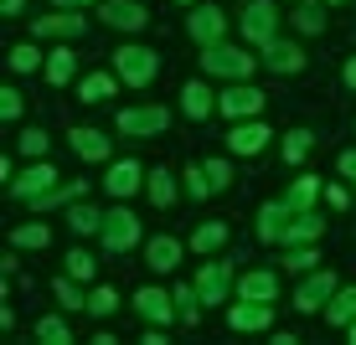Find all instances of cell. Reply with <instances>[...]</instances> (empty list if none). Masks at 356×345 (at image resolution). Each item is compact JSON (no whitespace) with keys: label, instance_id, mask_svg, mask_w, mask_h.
Here are the masks:
<instances>
[{"label":"cell","instance_id":"cell-1","mask_svg":"<svg viewBox=\"0 0 356 345\" xmlns=\"http://www.w3.org/2000/svg\"><path fill=\"white\" fill-rule=\"evenodd\" d=\"M253 62H259L253 52H243V47H227V42L202 47V67L212 72V78H248Z\"/></svg>","mask_w":356,"mask_h":345},{"label":"cell","instance_id":"cell-2","mask_svg":"<svg viewBox=\"0 0 356 345\" xmlns=\"http://www.w3.org/2000/svg\"><path fill=\"white\" fill-rule=\"evenodd\" d=\"M114 72L129 83V88H145V83H155V72H161V57H155L150 47H119Z\"/></svg>","mask_w":356,"mask_h":345},{"label":"cell","instance_id":"cell-3","mask_svg":"<svg viewBox=\"0 0 356 345\" xmlns=\"http://www.w3.org/2000/svg\"><path fill=\"white\" fill-rule=\"evenodd\" d=\"M57 191V165L52 160H36L26 176H10V196L16 201H42V196Z\"/></svg>","mask_w":356,"mask_h":345},{"label":"cell","instance_id":"cell-4","mask_svg":"<svg viewBox=\"0 0 356 345\" xmlns=\"http://www.w3.org/2000/svg\"><path fill=\"white\" fill-rule=\"evenodd\" d=\"M119 129L134 134V140H155V134L170 129V114L161 103H145V108H119Z\"/></svg>","mask_w":356,"mask_h":345},{"label":"cell","instance_id":"cell-5","mask_svg":"<svg viewBox=\"0 0 356 345\" xmlns=\"http://www.w3.org/2000/svg\"><path fill=\"white\" fill-rule=\"evenodd\" d=\"M134 242H140V217H134L129 206L104 212V248H108V253H129Z\"/></svg>","mask_w":356,"mask_h":345},{"label":"cell","instance_id":"cell-6","mask_svg":"<svg viewBox=\"0 0 356 345\" xmlns=\"http://www.w3.org/2000/svg\"><path fill=\"white\" fill-rule=\"evenodd\" d=\"M238 26H243V36H248L253 47H264V42H274V26H279V10L268 6V0H253V6L243 10V21H238Z\"/></svg>","mask_w":356,"mask_h":345},{"label":"cell","instance_id":"cell-7","mask_svg":"<svg viewBox=\"0 0 356 345\" xmlns=\"http://www.w3.org/2000/svg\"><path fill=\"white\" fill-rule=\"evenodd\" d=\"M145 176H150V170L140 165V160H114V165H108V176H104V186H108V196H119V201H124V196H134L145 186Z\"/></svg>","mask_w":356,"mask_h":345},{"label":"cell","instance_id":"cell-8","mask_svg":"<svg viewBox=\"0 0 356 345\" xmlns=\"http://www.w3.org/2000/svg\"><path fill=\"white\" fill-rule=\"evenodd\" d=\"M336 294V274H310L294 289V310L300 314H315V310H325V299Z\"/></svg>","mask_w":356,"mask_h":345},{"label":"cell","instance_id":"cell-9","mask_svg":"<svg viewBox=\"0 0 356 345\" xmlns=\"http://www.w3.org/2000/svg\"><path fill=\"white\" fill-rule=\"evenodd\" d=\"M217 108H222L227 119H259L264 93H259V88H248V83H238V88H227L222 98H217Z\"/></svg>","mask_w":356,"mask_h":345},{"label":"cell","instance_id":"cell-10","mask_svg":"<svg viewBox=\"0 0 356 345\" xmlns=\"http://www.w3.org/2000/svg\"><path fill=\"white\" fill-rule=\"evenodd\" d=\"M227 283H232V268L227 263H207L202 274H196V299H202V304H222L227 299Z\"/></svg>","mask_w":356,"mask_h":345},{"label":"cell","instance_id":"cell-11","mask_svg":"<svg viewBox=\"0 0 356 345\" xmlns=\"http://www.w3.org/2000/svg\"><path fill=\"white\" fill-rule=\"evenodd\" d=\"M227 150H232V155H264V150H268V124L243 119V124L227 134Z\"/></svg>","mask_w":356,"mask_h":345},{"label":"cell","instance_id":"cell-12","mask_svg":"<svg viewBox=\"0 0 356 345\" xmlns=\"http://www.w3.org/2000/svg\"><path fill=\"white\" fill-rule=\"evenodd\" d=\"M186 26H191V36H196L202 47H212V42H222V36H227V16H222L217 6H202V10H191Z\"/></svg>","mask_w":356,"mask_h":345},{"label":"cell","instance_id":"cell-13","mask_svg":"<svg viewBox=\"0 0 356 345\" xmlns=\"http://www.w3.org/2000/svg\"><path fill=\"white\" fill-rule=\"evenodd\" d=\"M104 21H108V26H119V31H145V26H150V10L134 6V0H108Z\"/></svg>","mask_w":356,"mask_h":345},{"label":"cell","instance_id":"cell-14","mask_svg":"<svg viewBox=\"0 0 356 345\" xmlns=\"http://www.w3.org/2000/svg\"><path fill=\"white\" fill-rule=\"evenodd\" d=\"M83 26H88V21H83L78 16V10H67V6H57L52 10V16H42V21H36V36H83Z\"/></svg>","mask_w":356,"mask_h":345},{"label":"cell","instance_id":"cell-15","mask_svg":"<svg viewBox=\"0 0 356 345\" xmlns=\"http://www.w3.org/2000/svg\"><path fill=\"white\" fill-rule=\"evenodd\" d=\"M289 212H294L289 201H268L264 212H259V237L264 242H284V232H289V221H294Z\"/></svg>","mask_w":356,"mask_h":345},{"label":"cell","instance_id":"cell-16","mask_svg":"<svg viewBox=\"0 0 356 345\" xmlns=\"http://www.w3.org/2000/svg\"><path fill=\"white\" fill-rule=\"evenodd\" d=\"M134 310L150 319V325H170V310H176V299H170L165 289H140V294H134Z\"/></svg>","mask_w":356,"mask_h":345},{"label":"cell","instance_id":"cell-17","mask_svg":"<svg viewBox=\"0 0 356 345\" xmlns=\"http://www.w3.org/2000/svg\"><path fill=\"white\" fill-rule=\"evenodd\" d=\"M268 319H274V310L259 299H243V304H232L227 310V325L232 330H268Z\"/></svg>","mask_w":356,"mask_h":345},{"label":"cell","instance_id":"cell-18","mask_svg":"<svg viewBox=\"0 0 356 345\" xmlns=\"http://www.w3.org/2000/svg\"><path fill=\"white\" fill-rule=\"evenodd\" d=\"M264 62L274 72H300L305 67V52L294 42H279V36H274V42H264Z\"/></svg>","mask_w":356,"mask_h":345},{"label":"cell","instance_id":"cell-19","mask_svg":"<svg viewBox=\"0 0 356 345\" xmlns=\"http://www.w3.org/2000/svg\"><path fill=\"white\" fill-rule=\"evenodd\" d=\"M72 155L88 160V165L108 160V134H98V129H72Z\"/></svg>","mask_w":356,"mask_h":345},{"label":"cell","instance_id":"cell-20","mask_svg":"<svg viewBox=\"0 0 356 345\" xmlns=\"http://www.w3.org/2000/svg\"><path fill=\"white\" fill-rule=\"evenodd\" d=\"M238 294H243V299H259V304H268V299L279 294V278L268 274V268H253V274H243Z\"/></svg>","mask_w":356,"mask_h":345},{"label":"cell","instance_id":"cell-21","mask_svg":"<svg viewBox=\"0 0 356 345\" xmlns=\"http://www.w3.org/2000/svg\"><path fill=\"white\" fill-rule=\"evenodd\" d=\"M321 232H325V221H321V217H310V212H294L289 232H284V248H300V242H315Z\"/></svg>","mask_w":356,"mask_h":345},{"label":"cell","instance_id":"cell-22","mask_svg":"<svg viewBox=\"0 0 356 345\" xmlns=\"http://www.w3.org/2000/svg\"><path fill=\"white\" fill-rule=\"evenodd\" d=\"M181 108H186V119H207V114H212V88L191 78L186 88H181Z\"/></svg>","mask_w":356,"mask_h":345},{"label":"cell","instance_id":"cell-23","mask_svg":"<svg viewBox=\"0 0 356 345\" xmlns=\"http://www.w3.org/2000/svg\"><path fill=\"white\" fill-rule=\"evenodd\" d=\"M325 319H330L336 330H346L351 319H356V283H351V289H341V294H330V304H325Z\"/></svg>","mask_w":356,"mask_h":345},{"label":"cell","instance_id":"cell-24","mask_svg":"<svg viewBox=\"0 0 356 345\" xmlns=\"http://www.w3.org/2000/svg\"><path fill=\"white\" fill-rule=\"evenodd\" d=\"M181 263V242L176 237H150V268L155 274H170Z\"/></svg>","mask_w":356,"mask_h":345},{"label":"cell","instance_id":"cell-25","mask_svg":"<svg viewBox=\"0 0 356 345\" xmlns=\"http://www.w3.org/2000/svg\"><path fill=\"white\" fill-rule=\"evenodd\" d=\"M10 248H52V227L47 221H26L10 232Z\"/></svg>","mask_w":356,"mask_h":345},{"label":"cell","instance_id":"cell-26","mask_svg":"<svg viewBox=\"0 0 356 345\" xmlns=\"http://www.w3.org/2000/svg\"><path fill=\"white\" fill-rule=\"evenodd\" d=\"M52 294H57V304H63V310H88V294L78 289V278H72V274L57 278V283H52Z\"/></svg>","mask_w":356,"mask_h":345},{"label":"cell","instance_id":"cell-27","mask_svg":"<svg viewBox=\"0 0 356 345\" xmlns=\"http://www.w3.org/2000/svg\"><path fill=\"white\" fill-rule=\"evenodd\" d=\"M145 186H150V201H155V206H170V201H176V176H170V170H150V176H145Z\"/></svg>","mask_w":356,"mask_h":345},{"label":"cell","instance_id":"cell-28","mask_svg":"<svg viewBox=\"0 0 356 345\" xmlns=\"http://www.w3.org/2000/svg\"><path fill=\"white\" fill-rule=\"evenodd\" d=\"M36 340H47V345H67V340H72V330H67V319H63V314H42V319H36Z\"/></svg>","mask_w":356,"mask_h":345},{"label":"cell","instance_id":"cell-29","mask_svg":"<svg viewBox=\"0 0 356 345\" xmlns=\"http://www.w3.org/2000/svg\"><path fill=\"white\" fill-rule=\"evenodd\" d=\"M222 242H227V227H222V221H202V227H196V237H191V248H196V253H217Z\"/></svg>","mask_w":356,"mask_h":345},{"label":"cell","instance_id":"cell-30","mask_svg":"<svg viewBox=\"0 0 356 345\" xmlns=\"http://www.w3.org/2000/svg\"><path fill=\"white\" fill-rule=\"evenodd\" d=\"M315 196H321V180H315V176H300V180H294V191L284 196V201L294 206V212H310V206H315Z\"/></svg>","mask_w":356,"mask_h":345},{"label":"cell","instance_id":"cell-31","mask_svg":"<svg viewBox=\"0 0 356 345\" xmlns=\"http://www.w3.org/2000/svg\"><path fill=\"white\" fill-rule=\"evenodd\" d=\"M67 227L78 232V237H88V232H104V212H93V206H72Z\"/></svg>","mask_w":356,"mask_h":345},{"label":"cell","instance_id":"cell-32","mask_svg":"<svg viewBox=\"0 0 356 345\" xmlns=\"http://www.w3.org/2000/svg\"><path fill=\"white\" fill-rule=\"evenodd\" d=\"M72 67H78V57H72V52H52V57H47V83L63 88V83L72 78Z\"/></svg>","mask_w":356,"mask_h":345},{"label":"cell","instance_id":"cell-33","mask_svg":"<svg viewBox=\"0 0 356 345\" xmlns=\"http://www.w3.org/2000/svg\"><path fill=\"white\" fill-rule=\"evenodd\" d=\"M294 26L300 31H325V16H321V6H315V0H300V6H294Z\"/></svg>","mask_w":356,"mask_h":345},{"label":"cell","instance_id":"cell-34","mask_svg":"<svg viewBox=\"0 0 356 345\" xmlns=\"http://www.w3.org/2000/svg\"><path fill=\"white\" fill-rule=\"evenodd\" d=\"M83 98H88V103H104V98H114V78H108V72H93V78H83Z\"/></svg>","mask_w":356,"mask_h":345},{"label":"cell","instance_id":"cell-35","mask_svg":"<svg viewBox=\"0 0 356 345\" xmlns=\"http://www.w3.org/2000/svg\"><path fill=\"white\" fill-rule=\"evenodd\" d=\"M10 67H16V72H36V67H42V52H36L31 42L10 47Z\"/></svg>","mask_w":356,"mask_h":345},{"label":"cell","instance_id":"cell-36","mask_svg":"<svg viewBox=\"0 0 356 345\" xmlns=\"http://www.w3.org/2000/svg\"><path fill=\"white\" fill-rule=\"evenodd\" d=\"M305 155H310V134H305V129L284 134V160H289V165H300Z\"/></svg>","mask_w":356,"mask_h":345},{"label":"cell","instance_id":"cell-37","mask_svg":"<svg viewBox=\"0 0 356 345\" xmlns=\"http://www.w3.org/2000/svg\"><path fill=\"white\" fill-rule=\"evenodd\" d=\"M114 310H119V294H114V289H93V294H88V314L104 319V314H114Z\"/></svg>","mask_w":356,"mask_h":345},{"label":"cell","instance_id":"cell-38","mask_svg":"<svg viewBox=\"0 0 356 345\" xmlns=\"http://www.w3.org/2000/svg\"><path fill=\"white\" fill-rule=\"evenodd\" d=\"M315 258H321V253H315L310 242H300V248H289L284 263H289V268H300V274H310V268H315Z\"/></svg>","mask_w":356,"mask_h":345},{"label":"cell","instance_id":"cell-39","mask_svg":"<svg viewBox=\"0 0 356 345\" xmlns=\"http://www.w3.org/2000/svg\"><path fill=\"white\" fill-rule=\"evenodd\" d=\"M21 150H26L31 160H42L47 155V129H26V134H21Z\"/></svg>","mask_w":356,"mask_h":345},{"label":"cell","instance_id":"cell-40","mask_svg":"<svg viewBox=\"0 0 356 345\" xmlns=\"http://www.w3.org/2000/svg\"><path fill=\"white\" fill-rule=\"evenodd\" d=\"M21 108H26V103H21V88L0 93V119H21Z\"/></svg>","mask_w":356,"mask_h":345},{"label":"cell","instance_id":"cell-41","mask_svg":"<svg viewBox=\"0 0 356 345\" xmlns=\"http://www.w3.org/2000/svg\"><path fill=\"white\" fill-rule=\"evenodd\" d=\"M67 274H72V278H93V258L83 253V248H78V253H67Z\"/></svg>","mask_w":356,"mask_h":345},{"label":"cell","instance_id":"cell-42","mask_svg":"<svg viewBox=\"0 0 356 345\" xmlns=\"http://www.w3.org/2000/svg\"><path fill=\"white\" fill-rule=\"evenodd\" d=\"M207 176H212V191H227V186H232V170L222 165V160H212V165H207Z\"/></svg>","mask_w":356,"mask_h":345},{"label":"cell","instance_id":"cell-43","mask_svg":"<svg viewBox=\"0 0 356 345\" xmlns=\"http://www.w3.org/2000/svg\"><path fill=\"white\" fill-rule=\"evenodd\" d=\"M325 201L336 206V212H346V206H351V196H346V186H325Z\"/></svg>","mask_w":356,"mask_h":345},{"label":"cell","instance_id":"cell-44","mask_svg":"<svg viewBox=\"0 0 356 345\" xmlns=\"http://www.w3.org/2000/svg\"><path fill=\"white\" fill-rule=\"evenodd\" d=\"M336 170H341L346 180H356V150H346V155H341V160H336Z\"/></svg>","mask_w":356,"mask_h":345},{"label":"cell","instance_id":"cell-45","mask_svg":"<svg viewBox=\"0 0 356 345\" xmlns=\"http://www.w3.org/2000/svg\"><path fill=\"white\" fill-rule=\"evenodd\" d=\"M341 78H346V88L356 93V57H351V62H346V72H341Z\"/></svg>","mask_w":356,"mask_h":345},{"label":"cell","instance_id":"cell-46","mask_svg":"<svg viewBox=\"0 0 356 345\" xmlns=\"http://www.w3.org/2000/svg\"><path fill=\"white\" fill-rule=\"evenodd\" d=\"M0 10H6V16H16V10H21V0H0Z\"/></svg>","mask_w":356,"mask_h":345},{"label":"cell","instance_id":"cell-47","mask_svg":"<svg viewBox=\"0 0 356 345\" xmlns=\"http://www.w3.org/2000/svg\"><path fill=\"white\" fill-rule=\"evenodd\" d=\"M52 6H67L72 10V6H93V0H52Z\"/></svg>","mask_w":356,"mask_h":345},{"label":"cell","instance_id":"cell-48","mask_svg":"<svg viewBox=\"0 0 356 345\" xmlns=\"http://www.w3.org/2000/svg\"><path fill=\"white\" fill-rule=\"evenodd\" d=\"M346 335H351V345H356V319H351V325H346Z\"/></svg>","mask_w":356,"mask_h":345},{"label":"cell","instance_id":"cell-49","mask_svg":"<svg viewBox=\"0 0 356 345\" xmlns=\"http://www.w3.org/2000/svg\"><path fill=\"white\" fill-rule=\"evenodd\" d=\"M176 6H196V0H176Z\"/></svg>","mask_w":356,"mask_h":345},{"label":"cell","instance_id":"cell-50","mask_svg":"<svg viewBox=\"0 0 356 345\" xmlns=\"http://www.w3.org/2000/svg\"><path fill=\"white\" fill-rule=\"evenodd\" d=\"M330 6H341V0H330Z\"/></svg>","mask_w":356,"mask_h":345}]
</instances>
